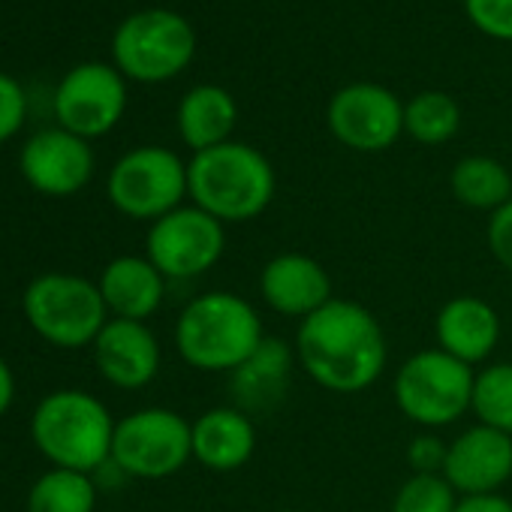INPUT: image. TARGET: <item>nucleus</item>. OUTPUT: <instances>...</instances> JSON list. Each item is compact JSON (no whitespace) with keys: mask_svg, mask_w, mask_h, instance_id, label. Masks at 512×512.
I'll list each match as a JSON object with an SVG mask.
<instances>
[{"mask_svg":"<svg viewBox=\"0 0 512 512\" xmlns=\"http://www.w3.org/2000/svg\"><path fill=\"white\" fill-rule=\"evenodd\" d=\"M296 362L326 392L359 395L371 389L389 362L380 320L353 299H332L296 329Z\"/></svg>","mask_w":512,"mask_h":512,"instance_id":"f257e3e1","label":"nucleus"},{"mask_svg":"<svg viewBox=\"0 0 512 512\" xmlns=\"http://www.w3.org/2000/svg\"><path fill=\"white\" fill-rule=\"evenodd\" d=\"M266 341L263 317L244 296L211 290L184 305L175 320V350L205 374H232Z\"/></svg>","mask_w":512,"mask_h":512,"instance_id":"f03ea898","label":"nucleus"},{"mask_svg":"<svg viewBox=\"0 0 512 512\" xmlns=\"http://www.w3.org/2000/svg\"><path fill=\"white\" fill-rule=\"evenodd\" d=\"M187 196L223 226L247 223L272 205L275 169L253 145L223 142L193 154L187 163Z\"/></svg>","mask_w":512,"mask_h":512,"instance_id":"7ed1b4c3","label":"nucleus"},{"mask_svg":"<svg viewBox=\"0 0 512 512\" xmlns=\"http://www.w3.org/2000/svg\"><path fill=\"white\" fill-rule=\"evenodd\" d=\"M115 419L109 407L82 389L49 392L31 416V440L52 461L79 473H94L112 458Z\"/></svg>","mask_w":512,"mask_h":512,"instance_id":"20e7f679","label":"nucleus"},{"mask_svg":"<svg viewBox=\"0 0 512 512\" xmlns=\"http://www.w3.org/2000/svg\"><path fill=\"white\" fill-rule=\"evenodd\" d=\"M476 371L440 347L419 350L404 359L395 371L392 395L407 422L422 431H440L455 425L464 413H470Z\"/></svg>","mask_w":512,"mask_h":512,"instance_id":"39448f33","label":"nucleus"},{"mask_svg":"<svg viewBox=\"0 0 512 512\" xmlns=\"http://www.w3.org/2000/svg\"><path fill=\"white\" fill-rule=\"evenodd\" d=\"M28 326L58 350L94 347L97 335L109 323L100 287L79 275L49 272L28 284L22 296Z\"/></svg>","mask_w":512,"mask_h":512,"instance_id":"423d86ee","label":"nucleus"},{"mask_svg":"<svg viewBox=\"0 0 512 512\" xmlns=\"http://www.w3.org/2000/svg\"><path fill=\"white\" fill-rule=\"evenodd\" d=\"M112 461L130 479H166L193 461V425L169 407H142L118 419Z\"/></svg>","mask_w":512,"mask_h":512,"instance_id":"0eeeda50","label":"nucleus"},{"mask_svg":"<svg viewBox=\"0 0 512 512\" xmlns=\"http://www.w3.org/2000/svg\"><path fill=\"white\" fill-rule=\"evenodd\" d=\"M106 193L115 211L130 220H160L181 208L187 196V166L181 157L160 145L127 151L109 172Z\"/></svg>","mask_w":512,"mask_h":512,"instance_id":"6e6552de","label":"nucleus"},{"mask_svg":"<svg viewBox=\"0 0 512 512\" xmlns=\"http://www.w3.org/2000/svg\"><path fill=\"white\" fill-rule=\"evenodd\" d=\"M193 52V28L169 10H145L130 16L112 40L118 70L136 82H166L178 76L190 64Z\"/></svg>","mask_w":512,"mask_h":512,"instance_id":"1a4fd4ad","label":"nucleus"},{"mask_svg":"<svg viewBox=\"0 0 512 512\" xmlns=\"http://www.w3.org/2000/svg\"><path fill=\"white\" fill-rule=\"evenodd\" d=\"M226 250V226L196 205H181L151 223L145 256L166 281H193L211 272Z\"/></svg>","mask_w":512,"mask_h":512,"instance_id":"9d476101","label":"nucleus"},{"mask_svg":"<svg viewBox=\"0 0 512 512\" xmlns=\"http://www.w3.org/2000/svg\"><path fill=\"white\" fill-rule=\"evenodd\" d=\"M124 106V79L109 64H79L55 91V115L61 127L82 139L106 136L121 121Z\"/></svg>","mask_w":512,"mask_h":512,"instance_id":"9b49d317","label":"nucleus"},{"mask_svg":"<svg viewBox=\"0 0 512 512\" xmlns=\"http://www.w3.org/2000/svg\"><path fill=\"white\" fill-rule=\"evenodd\" d=\"M329 130L353 151H386L404 130V106L386 88L356 82L332 97Z\"/></svg>","mask_w":512,"mask_h":512,"instance_id":"f8f14e48","label":"nucleus"},{"mask_svg":"<svg viewBox=\"0 0 512 512\" xmlns=\"http://www.w3.org/2000/svg\"><path fill=\"white\" fill-rule=\"evenodd\" d=\"M25 181L43 196H73L94 175V151L88 139L55 127L31 136L19 157Z\"/></svg>","mask_w":512,"mask_h":512,"instance_id":"ddd939ff","label":"nucleus"},{"mask_svg":"<svg viewBox=\"0 0 512 512\" xmlns=\"http://www.w3.org/2000/svg\"><path fill=\"white\" fill-rule=\"evenodd\" d=\"M443 476L458 497L500 494V488L512 479V437L479 422L464 428L455 440H449Z\"/></svg>","mask_w":512,"mask_h":512,"instance_id":"4468645a","label":"nucleus"},{"mask_svg":"<svg viewBox=\"0 0 512 512\" xmlns=\"http://www.w3.org/2000/svg\"><path fill=\"white\" fill-rule=\"evenodd\" d=\"M260 299L287 320H308L335 299L326 266L308 253H278L260 272Z\"/></svg>","mask_w":512,"mask_h":512,"instance_id":"2eb2a0df","label":"nucleus"},{"mask_svg":"<svg viewBox=\"0 0 512 512\" xmlns=\"http://www.w3.org/2000/svg\"><path fill=\"white\" fill-rule=\"evenodd\" d=\"M91 350H94V365L100 377L115 389L136 392L154 383V377L160 374L163 353L148 323L109 317V323L103 326Z\"/></svg>","mask_w":512,"mask_h":512,"instance_id":"dca6fc26","label":"nucleus"},{"mask_svg":"<svg viewBox=\"0 0 512 512\" xmlns=\"http://www.w3.org/2000/svg\"><path fill=\"white\" fill-rule=\"evenodd\" d=\"M296 365L299 362L293 344L266 335V341L250 353V359L229 374L232 407L244 410L250 419L260 413H272L287 398Z\"/></svg>","mask_w":512,"mask_h":512,"instance_id":"f3484780","label":"nucleus"},{"mask_svg":"<svg viewBox=\"0 0 512 512\" xmlns=\"http://www.w3.org/2000/svg\"><path fill=\"white\" fill-rule=\"evenodd\" d=\"M437 347L464 365H482L500 344V314L479 296H455L434 317Z\"/></svg>","mask_w":512,"mask_h":512,"instance_id":"a211bd4d","label":"nucleus"},{"mask_svg":"<svg viewBox=\"0 0 512 512\" xmlns=\"http://www.w3.org/2000/svg\"><path fill=\"white\" fill-rule=\"evenodd\" d=\"M100 296L106 302L109 317L148 323L166 299V278L148 256H115L100 272Z\"/></svg>","mask_w":512,"mask_h":512,"instance_id":"6ab92c4d","label":"nucleus"},{"mask_svg":"<svg viewBox=\"0 0 512 512\" xmlns=\"http://www.w3.org/2000/svg\"><path fill=\"white\" fill-rule=\"evenodd\" d=\"M193 461L211 473L241 470L256 452V425L238 407H211L193 422Z\"/></svg>","mask_w":512,"mask_h":512,"instance_id":"aec40b11","label":"nucleus"},{"mask_svg":"<svg viewBox=\"0 0 512 512\" xmlns=\"http://www.w3.org/2000/svg\"><path fill=\"white\" fill-rule=\"evenodd\" d=\"M238 109L235 100L217 85H199L184 94L178 106V133L199 154L229 142Z\"/></svg>","mask_w":512,"mask_h":512,"instance_id":"412c9836","label":"nucleus"},{"mask_svg":"<svg viewBox=\"0 0 512 512\" xmlns=\"http://www.w3.org/2000/svg\"><path fill=\"white\" fill-rule=\"evenodd\" d=\"M452 196L473 211H497L512 199V175L503 163L473 154L452 166Z\"/></svg>","mask_w":512,"mask_h":512,"instance_id":"4be33fe9","label":"nucleus"},{"mask_svg":"<svg viewBox=\"0 0 512 512\" xmlns=\"http://www.w3.org/2000/svg\"><path fill=\"white\" fill-rule=\"evenodd\" d=\"M97 482L91 473L52 467L28 491V512H94Z\"/></svg>","mask_w":512,"mask_h":512,"instance_id":"5701e85b","label":"nucleus"},{"mask_svg":"<svg viewBox=\"0 0 512 512\" xmlns=\"http://www.w3.org/2000/svg\"><path fill=\"white\" fill-rule=\"evenodd\" d=\"M470 413L479 425L512 437V362H491L476 371Z\"/></svg>","mask_w":512,"mask_h":512,"instance_id":"b1692460","label":"nucleus"},{"mask_svg":"<svg viewBox=\"0 0 512 512\" xmlns=\"http://www.w3.org/2000/svg\"><path fill=\"white\" fill-rule=\"evenodd\" d=\"M461 127V109L449 94L425 91L404 106V130L422 145H443Z\"/></svg>","mask_w":512,"mask_h":512,"instance_id":"393cba45","label":"nucleus"},{"mask_svg":"<svg viewBox=\"0 0 512 512\" xmlns=\"http://www.w3.org/2000/svg\"><path fill=\"white\" fill-rule=\"evenodd\" d=\"M458 500L443 473H410L392 497V512H455Z\"/></svg>","mask_w":512,"mask_h":512,"instance_id":"a878e982","label":"nucleus"},{"mask_svg":"<svg viewBox=\"0 0 512 512\" xmlns=\"http://www.w3.org/2000/svg\"><path fill=\"white\" fill-rule=\"evenodd\" d=\"M470 22L494 37V40H512V0H464Z\"/></svg>","mask_w":512,"mask_h":512,"instance_id":"bb28decb","label":"nucleus"},{"mask_svg":"<svg viewBox=\"0 0 512 512\" xmlns=\"http://www.w3.org/2000/svg\"><path fill=\"white\" fill-rule=\"evenodd\" d=\"M25 115H28V100L22 85L13 76L0 73V145L22 130Z\"/></svg>","mask_w":512,"mask_h":512,"instance_id":"cd10ccee","label":"nucleus"},{"mask_svg":"<svg viewBox=\"0 0 512 512\" xmlns=\"http://www.w3.org/2000/svg\"><path fill=\"white\" fill-rule=\"evenodd\" d=\"M446 452H449L446 440H440L434 431H422L407 443L404 458L410 464V473H443Z\"/></svg>","mask_w":512,"mask_h":512,"instance_id":"c85d7f7f","label":"nucleus"},{"mask_svg":"<svg viewBox=\"0 0 512 512\" xmlns=\"http://www.w3.org/2000/svg\"><path fill=\"white\" fill-rule=\"evenodd\" d=\"M485 241H488V250L497 260V266L512 275V199L491 214Z\"/></svg>","mask_w":512,"mask_h":512,"instance_id":"c756f323","label":"nucleus"},{"mask_svg":"<svg viewBox=\"0 0 512 512\" xmlns=\"http://www.w3.org/2000/svg\"><path fill=\"white\" fill-rule=\"evenodd\" d=\"M455 512H512V500L503 494H476V497H461Z\"/></svg>","mask_w":512,"mask_h":512,"instance_id":"7c9ffc66","label":"nucleus"},{"mask_svg":"<svg viewBox=\"0 0 512 512\" xmlns=\"http://www.w3.org/2000/svg\"><path fill=\"white\" fill-rule=\"evenodd\" d=\"M13 401H16V374L7 365V359H0V419L10 413Z\"/></svg>","mask_w":512,"mask_h":512,"instance_id":"2f4dec72","label":"nucleus"},{"mask_svg":"<svg viewBox=\"0 0 512 512\" xmlns=\"http://www.w3.org/2000/svg\"><path fill=\"white\" fill-rule=\"evenodd\" d=\"M278 512H299V509H278Z\"/></svg>","mask_w":512,"mask_h":512,"instance_id":"473e14b6","label":"nucleus"}]
</instances>
